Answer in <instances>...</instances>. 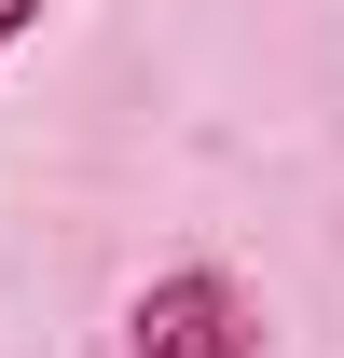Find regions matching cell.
<instances>
[{
    "label": "cell",
    "instance_id": "1",
    "mask_svg": "<svg viewBox=\"0 0 344 358\" xmlns=\"http://www.w3.org/2000/svg\"><path fill=\"white\" fill-rule=\"evenodd\" d=\"M124 358H261V303L220 262H179L124 303Z\"/></svg>",
    "mask_w": 344,
    "mask_h": 358
},
{
    "label": "cell",
    "instance_id": "2",
    "mask_svg": "<svg viewBox=\"0 0 344 358\" xmlns=\"http://www.w3.org/2000/svg\"><path fill=\"white\" fill-rule=\"evenodd\" d=\"M28 28H42V0H0V55H14V42H28Z\"/></svg>",
    "mask_w": 344,
    "mask_h": 358
}]
</instances>
